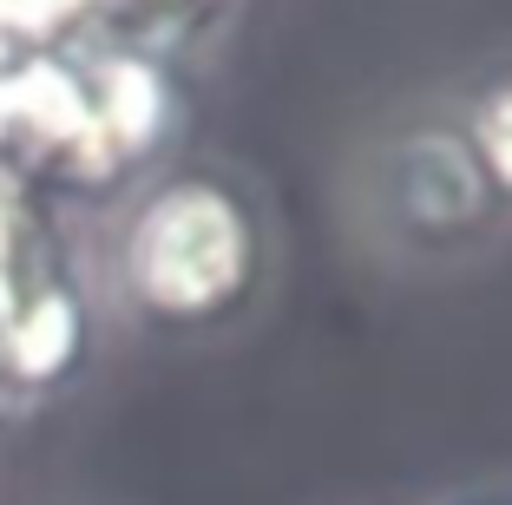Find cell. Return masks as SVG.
<instances>
[{
	"label": "cell",
	"mask_w": 512,
	"mask_h": 505,
	"mask_svg": "<svg viewBox=\"0 0 512 505\" xmlns=\"http://www.w3.org/2000/svg\"><path fill=\"white\" fill-rule=\"evenodd\" d=\"M151 7H191V0H151Z\"/></svg>",
	"instance_id": "cell-4"
},
{
	"label": "cell",
	"mask_w": 512,
	"mask_h": 505,
	"mask_svg": "<svg viewBox=\"0 0 512 505\" xmlns=\"http://www.w3.org/2000/svg\"><path fill=\"white\" fill-rule=\"evenodd\" d=\"M388 184H394V223L407 237L453 243L493 217V191H486L480 164H473V151L460 138H440V132L401 138Z\"/></svg>",
	"instance_id": "cell-2"
},
{
	"label": "cell",
	"mask_w": 512,
	"mask_h": 505,
	"mask_svg": "<svg viewBox=\"0 0 512 505\" xmlns=\"http://www.w3.org/2000/svg\"><path fill=\"white\" fill-rule=\"evenodd\" d=\"M125 296L158 328H211L250 302L263 276V230L237 184L178 171L125 223L119 250Z\"/></svg>",
	"instance_id": "cell-1"
},
{
	"label": "cell",
	"mask_w": 512,
	"mask_h": 505,
	"mask_svg": "<svg viewBox=\"0 0 512 505\" xmlns=\"http://www.w3.org/2000/svg\"><path fill=\"white\" fill-rule=\"evenodd\" d=\"M460 145L473 151V164H480L486 191L512 204V66H506V73H499L493 86L480 92V99H473Z\"/></svg>",
	"instance_id": "cell-3"
}]
</instances>
